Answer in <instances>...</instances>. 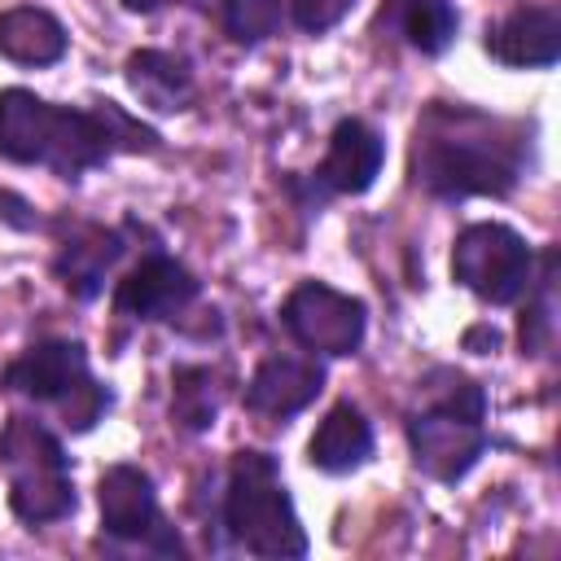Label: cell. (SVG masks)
I'll return each mask as SVG.
<instances>
[{"instance_id": "1", "label": "cell", "mask_w": 561, "mask_h": 561, "mask_svg": "<svg viewBox=\"0 0 561 561\" xmlns=\"http://www.w3.org/2000/svg\"><path fill=\"white\" fill-rule=\"evenodd\" d=\"M416 184L434 197H508L522 180V136L513 123L460 105H430L412 153Z\"/></svg>"}, {"instance_id": "2", "label": "cell", "mask_w": 561, "mask_h": 561, "mask_svg": "<svg viewBox=\"0 0 561 561\" xmlns=\"http://www.w3.org/2000/svg\"><path fill=\"white\" fill-rule=\"evenodd\" d=\"M443 381L447 386H425L430 408L408 416V447L421 473L451 486L486 451V425H482L486 394L478 381L460 373H443Z\"/></svg>"}, {"instance_id": "3", "label": "cell", "mask_w": 561, "mask_h": 561, "mask_svg": "<svg viewBox=\"0 0 561 561\" xmlns=\"http://www.w3.org/2000/svg\"><path fill=\"white\" fill-rule=\"evenodd\" d=\"M224 526L254 557H302L307 530L267 451H237L224 491Z\"/></svg>"}, {"instance_id": "4", "label": "cell", "mask_w": 561, "mask_h": 561, "mask_svg": "<svg viewBox=\"0 0 561 561\" xmlns=\"http://www.w3.org/2000/svg\"><path fill=\"white\" fill-rule=\"evenodd\" d=\"M0 469L9 478V508L26 526H48L75 513L70 460L53 430L31 416H9L0 430Z\"/></svg>"}, {"instance_id": "5", "label": "cell", "mask_w": 561, "mask_h": 561, "mask_svg": "<svg viewBox=\"0 0 561 561\" xmlns=\"http://www.w3.org/2000/svg\"><path fill=\"white\" fill-rule=\"evenodd\" d=\"M4 386L13 394H26L35 403L57 408L61 421H66V430H75V434L92 430L110 412V390L92 377L83 346L79 342H66V337L26 346L4 368Z\"/></svg>"}, {"instance_id": "6", "label": "cell", "mask_w": 561, "mask_h": 561, "mask_svg": "<svg viewBox=\"0 0 561 561\" xmlns=\"http://www.w3.org/2000/svg\"><path fill=\"white\" fill-rule=\"evenodd\" d=\"M451 276L482 302L508 307L535 280V254L508 224H469L451 245Z\"/></svg>"}, {"instance_id": "7", "label": "cell", "mask_w": 561, "mask_h": 561, "mask_svg": "<svg viewBox=\"0 0 561 561\" xmlns=\"http://www.w3.org/2000/svg\"><path fill=\"white\" fill-rule=\"evenodd\" d=\"M280 324L289 329V337L316 355H355L368 329V311L359 298L324 285V280H302L285 307H280Z\"/></svg>"}, {"instance_id": "8", "label": "cell", "mask_w": 561, "mask_h": 561, "mask_svg": "<svg viewBox=\"0 0 561 561\" xmlns=\"http://www.w3.org/2000/svg\"><path fill=\"white\" fill-rule=\"evenodd\" d=\"M101 500V526L114 539H158L162 552H180V539L158 517V491L153 478L140 465H110L96 486Z\"/></svg>"}, {"instance_id": "9", "label": "cell", "mask_w": 561, "mask_h": 561, "mask_svg": "<svg viewBox=\"0 0 561 561\" xmlns=\"http://www.w3.org/2000/svg\"><path fill=\"white\" fill-rule=\"evenodd\" d=\"M193 298H197V276L167 254H145L114 285V311L131 320H171Z\"/></svg>"}, {"instance_id": "10", "label": "cell", "mask_w": 561, "mask_h": 561, "mask_svg": "<svg viewBox=\"0 0 561 561\" xmlns=\"http://www.w3.org/2000/svg\"><path fill=\"white\" fill-rule=\"evenodd\" d=\"M486 53L513 70H548L561 57V13L548 4L513 9L504 22L486 26Z\"/></svg>"}, {"instance_id": "11", "label": "cell", "mask_w": 561, "mask_h": 561, "mask_svg": "<svg viewBox=\"0 0 561 561\" xmlns=\"http://www.w3.org/2000/svg\"><path fill=\"white\" fill-rule=\"evenodd\" d=\"M324 390V368L316 359L302 355H272L254 368L250 386H245V408L272 421H285L294 412H302L307 403H316V394Z\"/></svg>"}, {"instance_id": "12", "label": "cell", "mask_w": 561, "mask_h": 561, "mask_svg": "<svg viewBox=\"0 0 561 561\" xmlns=\"http://www.w3.org/2000/svg\"><path fill=\"white\" fill-rule=\"evenodd\" d=\"M386 162V140L364 123V118H342L329 136V153L316 171L320 188L329 193H368L373 180L381 175Z\"/></svg>"}, {"instance_id": "13", "label": "cell", "mask_w": 561, "mask_h": 561, "mask_svg": "<svg viewBox=\"0 0 561 561\" xmlns=\"http://www.w3.org/2000/svg\"><path fill=\"white\" fill-rule=\"evenodd\" d=\"M373 456V425L355 403H333L307 443V460L320 473H351Z\"/></svg>"}, {"instance_id": "14", "label": "cell", "mask_w": 561, "mask_h": 561, "mask_svg": "<svg viewBox=\"0 0 561 561\" xmlns=\"http://www.w3.org/2000/svg\"><path fill=\"white\" fill-rule=\"evenodd\" d=\"M118 254H123V237L114 228L88 224V228L70 232V241H61V250L53 259V272L61 276V285L75 298H96L101 294V280L118 263Z\"/></svg>"}, {"instance_id": "15", "label": "cell", "mask_w": 561, "mask_h": 561, "mask_svg": "<svg viewBox=\"0 0 561 561\" xmlns=\"http://www.w3.org/2000/svg\"><path fill=\"white\" fill-rule=\"evenodd\" d=\"M66 26L35 4H18L0 13V53L18 66H53L66 57Z\"/></svg>"}, {"instance_id": "16", "label": "cell", "mask_w": 561, "mask_h": 561, "mask_svg": "<svg viewBox=\"0 0 561 561\" xmlns=\"http://www.w3.org/2000/svg\"><path fill=\"white\" fill-rule=\"evenodd\" d=\"M48 114H53V101L35 96L31 88H4L0 92V158L22 162V167H39Z\"/></svg>"}, {"instance_id": "17", "label": "cell", "mask_w": 561, "mask_h": 561, "mask_svg": "<svg viewBox=\"0 0 561 561\" xmlns=\"http://www.w3.org/2000/svg\"><path fill=\"white\" fill-rule=\"evenodd\" d=\"M127 83H131V92L149 105V110H162V114H171V110H184L188 105V96H193V70H188V61L184 57H175V53H162V48H140V53H131L127 57Z\"/></svg>"}, {"instance_id": "18", "label": "cell", "mask_w": 561, "mask_h": 561, "mask_svg": "<svg viewBox=\"0 0 561 561\" xmlns=\"http://www.w3.org/2000/svg\"><path fill=\"white\" fill-rule=\"evenodd\" d=\"M381 22L394 26V31H399L416 53H425V57L447 53L451 39H456V26H460L451 0H386Z\"/></svg>"}, {"instance_id": "19", "label": "cell", "mask_w": 561, "mask_h": 561, "mask_svg": "<svg viewBox=\"0 0 561 561\" xmlns=\"http://www.w3.org/2000/svg\"><path fill=\"white\" fill-rule=\"evenodd\" d=\"M171 416L184 430H206L219 416V390L210 368H175V394H171Z\"/></svg>"}, {"instance_id": "20", "label": "cell", "mask_w": 561, "mask_h": 561, "mask_svg": "<svg viewBox=\"0 0 561 561\" xmlns=\"http://www.w3.org/2000/svg\"><path fill=\"white\" fill-rule=\"evenodd\" d=\"M215 22L224 26L228 39H237V44H259V39H267V35L280 31L285 9H280V0H219Z\"/></svg>"}, {"instance_id": "21", "label": "cell", "mask_w": 561, "mask_h": 561, "mask_svg": "<svg viewBox=\"0 0 561 561\" xmlns=\"http://www.w3.org/2000/svg\"><path fill=\"white\" fill-rule=\"evenodd\" d=\"M351 4H355V0H289V18H294L298 31L320 35V31L337 26V22L351 13Z\"/></svg>"}, {"instance_id": "22", "label": "cell", "mask_w": 561, "mask_h": 561, "mask_svg": "<svg viewBox=\"0 0 561 561\" xmlns=\"http://www.w3.org/2000/svg\"><path fill=\"white\" fill-rule=\"evenodd\" d=\"M465 346H469V351H478V355H486V351H495V346H500V333H495L491 324H473V329L465 333Z\"/></svg>"}, {"instance_id": "23", "label": "cell", "mask_w": 561, "mask_h": 561, "mask_svg": "<svg viewBox=\"0 0 561 561\" xmlns=\"http://www.w3.org/2000/svg\"><path fill=\"white\" fill-rule=\"evenodd\" d=\"M162 4H175V0H123V9H131V13H153Z\"/></svg>"}]
</instances>
